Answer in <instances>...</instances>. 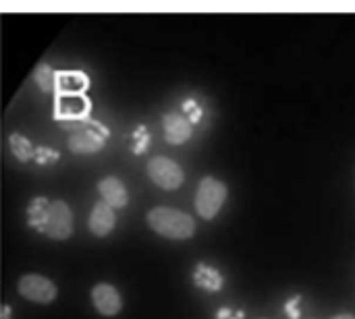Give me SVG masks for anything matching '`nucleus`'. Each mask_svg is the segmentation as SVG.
I'll return each instance as SVG.
<instances>
[{"label": "nucleus", "instance_id": "17", "mask_svg": "<svg viewBox=\"0 0 355 319\" xmlns=\"http://www.w3.org/2000/svg\"><path fill=\"white\" fill-rule=\"evenodd\" d=\"M331 319H355L354 313H339V316H335V318Z\"/></svg>", "mask_w": 355, "mask_h": 319}, {"label": "nucleus", "instance_id": "1", "mask_svg": "<svg viewBox=\"0 0 355 319\" xmlns=\"http://www.w3.org/2000/svg\"><path fill=\"white\" fill-rule=\"evenodd\" d=\"M148 224L160 237L175 239V241L191 239L196 233V220L189 214L164 206H158L148 212Z\"/></svg>", "mask_w": 355, "mask_h": 319}, {"label": "nucleus", "instance_id": "4", "mask_svg": "<svg viewBox=\"0 0 355 319\" xmlns=\"http://www.w3.org/2000/svg\"><path fill=\"white\" fill-rule=\"evenodd\" d=\"M148 174L152 179V183L160 189H166V191H175L183 185L185 181V174H183V168L166 158V156H156L148 162Z\"/></svg>", "mask_w": 355, "mask_h": 319}, {"label": "nucleus", "instance_id": "11", "mask_svg": "<svg viewBox=\"0 0 355 319\" xmlns=\"http://www.w3.org/2000/svg\"><path fill=\"white\" fill-rule=\"evenodd\" d=\"M193 282L208 291V293H218L225 284V278L220 276V272L208 264H198L196 266V272H193Z\"/></svg>", "mask_w": 355, "mask_h": 319}, {"label": "nucleus", "instance_id": "14", "mask_svg": "<svg viewBox=\"0 0 355 319\" xmlns=\"http://www.w3.org/2000/svg\"><path fill=\"white\" fill-rule=\"evenodd\" d=\"M52 81H54V73L48 64H40L35 71V83L42 87V91H50L52 89Z\"/></svg>", "mask_w": 355, "mask_h": 319}, {"label": "nucleus", "instance_id": "9", "mask_svg": "<svg viewBox=\"0 0 355 319\" xmlns=\"http://www.w3.org/2000/svg\"><path fill=\"white\" fill-rule=\"evenodd\" d=\"M116 224V214L114 210L104 203V201H98L94 208H92V214H89V230L92 235L96 237H106Z\"/></svg>", "mask_w": 355, "mask_h": 319}, {"label": "nucleus", "instance_id": "15", "mask_svg": "<svg viewBox=\"0 0 355 319\" xmlns=\"http://www.w3.org/2000/svg\"><path fill=\"white\" fill-rule=\"evenodd\" d=\"M302 295H293L287 303H285V316L289 319H302Z\"/></svg>", "mask_w": 355, "mask_h": 319}, {"label": "nucleus", "instance_id": "5", "mask_svg": "<svg viewBox=\"0 0 355 319\" xmlns=\"http://www.w3.org/2000/svg\"><path fill=\"white\" fill-rule=\"evenodd\" d=\"M56 284L40 274H27L19 280V295L31 303L48 305L56 299Z\"/></svg>", "mask_w": 355, "mask_h": 319}, {"label": "nucleus", "instance_id": "2", "mask_svg": "<svg viewBox=\"0 0 355 319\" xmlns=\"http://www.w3.org/2000/svg\"><path fill=\"white\" fill-rule=\"evenodd\" d=\"M227 185L214 176H204L198 185L196 191V210L200 214V218L204 220H212L216 218V214L220 212V208L227 201Z\"/></svg>", "mask_w": 355, "mask_h": 319}, {"label": "nucleus", "instance_id": "6", "mask_svg": "<svg viewBox=\"0 0 355 319\" xmlns=\"http://www.w3.org/2000/svg\"><path fill=\"white\" fill-rule=\"evenodd\" d=\"M92 303H94L96 311L104 318H112L123 309V299H121L119 291L106 282H100L92 289Z\"/></svg>", "mask_w": 355, "mask_h": 319}, {"label": "nucleus", "instance_id": "10", "mask_svg": "<svg viewBox=\"0 0 355 319\" xmlns=\"http://www.w3.org/2000/svg\"><path fill=\"white\" fill-rule=\"evenodd\" d=\"M67 145L73 154H96L104 147V137L94 129H85V131L73 133Z\"/></svg>", "mask_w": 355, "mask_h": 319}, {"label": "nucleus", "instance_id": "3", "mask_svg": "<svg viewBox=\"0 0 355 319\" xmlns=\"http://www.w3.org/2000/svg\"><path fill=\"white\" fill-rule=\"evenodd\" d=\"M46 237L54 241H64L73 235V212L64 201H50L44 224L40 228Z\"/></svg>", "mask_w": 355, "mask_h": 319}, {"label": "nucleus", "instance_id": "16", "mask_svg": "<svg viewBox=\"0 0 355 319\" xmlns=\"http://www.w3.org/2000/svg\"><path fill=\"white\" fill-rule=\"evenodd\" d=\"M243 318H245V313H243V311H239V309L225 307V309H220V311H218V319H243Z\"/></svg>", "mask_w": 355, "mask_h": 319}, {"label": "nucleus", "instance_id": "8", "mask_svg": "<svg viewBox=\"0 0 355 319\" xmlns=\"http://www.w3.org/2000/svg\"><path fill=\"white\" fill-rule=\"evenodd\" d=\"M98 191H100V195H102V201L108 203L112 210H114V208L121 210V208H125V206L129 203V193H127L125 185H123L116 176H106V179H102L100 185H98Z\"/></svg>", "mask_w": 355, "mask_h": 319}, {"label": "nucleus", "instance_id": "13", "mask_svg": "<svg viewBox=\"0 0 355 319\" xmlns=\"http://www.w3.org/2000/svg\"><path fill=\"white\" fill-rule=\"evenodd\" d=\"M8 143H10L12 154H15L21 162H27L29 158L35 156V154H33V145H31L29 139H25L23 135H12Z\"/></svg>", "mask_w": 355, "mask_h": 319}, {"label": "nucleus", "instance_id": "7", "mask_svg": "<svg viewBox=\"0 0 355 319\" xmlns=\"http://www.w3.org/2000/svg\"><path fill=\"white\" fill-rule=\"evenodd\" d=\"M162 125H164V137L173 145H181V143H185L191 137V122L183 114H179V112L164 114Z\"/></svg>", "mask_w": 355, "mask_h": 319}, {"label": "nucleus", "instance_id": "12", "mask_svg": "<svg viewBox=\"0 0 355 319\" xmlns=\"http://www.w3.org/2000/svg\"><path fill=\"white\" fill-rule=\"evenodd\" d=\"M48 206H50V201H48L46 197H35V199L29 203V208H27V220H29V224L35 226L37 230H40L42 224H44Z\"/></svg>", "mask_w": 355, "mask_h": 319}]
</instances>
